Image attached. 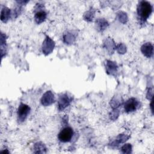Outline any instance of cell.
<instances>
[{"label": "cell", "instance_id": "2", "mask_svg": "<svg viewBox=\"0 0 154 154\" xmlns=\"http://www.w3.org/2000/svg\"><path fill=\"white\" fill-rule=\"evenodd\" d=\"M73 134V129L70 127H66L63 128L58 134V137L60 141L63 143L69 142L72 139Z\"/></svg>", "mask_w": 154, "mask_h": 154}, {"label": "cell", "instance_id": "5", "mask_svg": "<svg viewBox=\"0 0 154 154\" xmlns=\"http://www.w3.org/2000/svg\"><path fill=\"white\" fill-rule=\"evenodd\" d=\"M71 102V99L66 94H64L60 97L58 100V109L60 110H63L65 108L68 106Z\"/></svg>", "mask_w": 154, "mask_h": 154}, {"label": "cell", "instance_id": "8", "mask_svg": "<svg viewBox=\"0 0 154 154\" xmlns=\"http://www.w3.org/2000/svg\"><path fill=\"white\" fill-rule=\"evenodd\" d=\"M54 42L49 37H47V38L45 40L43 44V51L45 53H48V48H49V52H51L54 49Z\"/></svg>", "mask_w": 154, "mask_h": 154}, {"label": "cell", "instance_id": "1", "mask_svg": "<svg viewBox=\"0 0 154 154\" xmlns=\"http://www.w3.org/2000/svg\"><path fill=\"white\" fill-rule=\"evenodd\" d=\"M152 11V6L150 2L145 1H141L137 6V14L140 19L146 20Z\"/></svg>", "mask_w": 154, "mask_h": 154}, {"label": "cell", "instance_id": "6", "mask_svg": "<svg viewBox=\"0 0 154 154\" xmlns=\"http://www.w3.org/2000/svg\"><path fill=\"white\" fill-rule=\"evenodd\" d=\"M42 103L45 106H48L54 102V94L51 93V91H48L43 96L42 99Z\"/></svg>", "mask_w": 154, "mask_h": 154}, {"label": "cell", "instance_id": "4", "mask_svg": "<svg viewBox=\"0 0 154 154\" xmlns=\"http://www.w3.org/2000/svg\"><path fill=\"white\" fill-rule=\"evenodd\" d=\"M138 106V102L135 98L128 99L125 103V111L126 112H131L135 111Z\"/></svg>", "mask_w": 154, "mask_h": 154}, {"label": "cell", "instance_id": "10", "mask_svg": "<svg viewBox=\"0 0 154 154\" xmlns=\"http://www.w3.org/2000/svg\"><path fill=\"white\" fill-rule=\"evenodd\" d=\"M10 9H8L7 7H4L1 11V18L2 21L6 22L8 19V18L10 17Z\"/></svg>", "mask_w": 154, "mask_h": 154}, {"label": "cell", "instance_id": "9", "mask_svg": "<svg viewBox=\"0 0 154 154\" xmlns=\"http://www.w3.org/2000/svg\"><path fill=\"white\" fill-rule=\"evenodd\" d=\"M46 17V13L45 11L40 10L37 11L34 15V19L37 23L40 24L43 22Z\"/></svg>", "mask_w": 154, "mask_h": 154}, {"label": "cell", "instance_id": "7", "mask_svg": "<svg viewBox=\"0 0 154 154\" xmlns=\"http://www.w3.org/2000/svg\"><path fill=\"white\" fill-rule=\"evenodd\" d=\"M143 54L147 57H150L153 54V46L150 43L144 44L141 48Z\"/></svg>", "mask_w": 154, "mask_h": 154}, {"label": "cell", "instance_id": "3", "mask_svg": "<svg viewBox=\"0 0 154 154\" xmlns=\"http://www.w3.org/2000/svg\"><path fill=\"white\" fill-rule=\"evenodd\" d=\"M30 108L26 104L20 103L17 110L18 120L20 122H23L29 113Z\"/></svg>", "mask_w": 154, "mask_h": 154}]
</instances>
